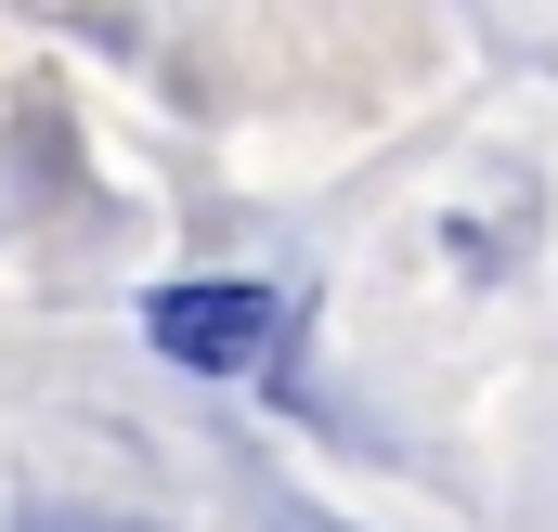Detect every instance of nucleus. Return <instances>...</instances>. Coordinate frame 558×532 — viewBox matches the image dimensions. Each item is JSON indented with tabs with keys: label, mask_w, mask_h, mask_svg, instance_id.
<instances>
[{
	"label": "nucleus",
	"mask_w": 558,
	"mask_h": 532,
	"mask_svg": "<svg viewBox=\"0 0 558 532\" xmlns=\"http://www.w3.org/2000/svg\"><path fill=\"white\" fill-rule=\"evenodd\" d=\"M143 325H156V351L195 364V377H260L286 351V299L274 286H169Z\"/></svg>",
	"instance_id": "nucleus-1"
}]
</instances>
